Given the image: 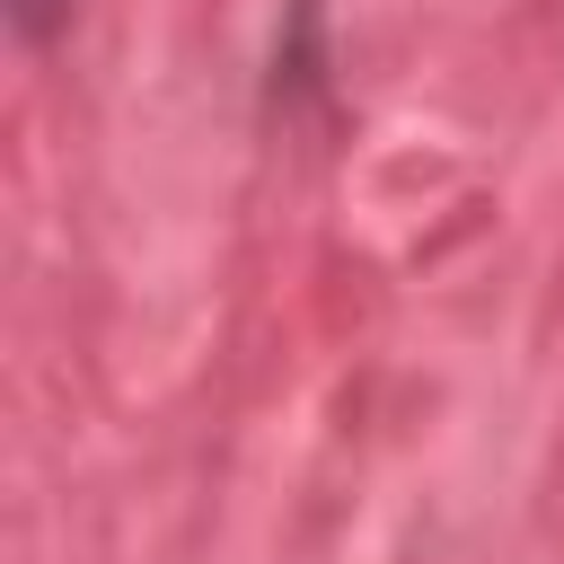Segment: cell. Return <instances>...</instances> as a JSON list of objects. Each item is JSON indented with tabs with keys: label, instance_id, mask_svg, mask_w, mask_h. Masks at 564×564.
I'll return each instance as SVG.
<instances>
[{
	"label": "cell",
	"instance_id": "1",
	"mask_svg": "<svg viewBox=\"0 0 564 564\" xmlns=\"http://www.w3.org/2000/svg\"><path fill=\"white\" fill-rule=\"evenodd\" d=\"M70 9H79V0H9V35H18V44H53V35L70 26Z\"/></svg>",
	"mask_w": 564,
	"mask_h": 564
}]
</instances>
